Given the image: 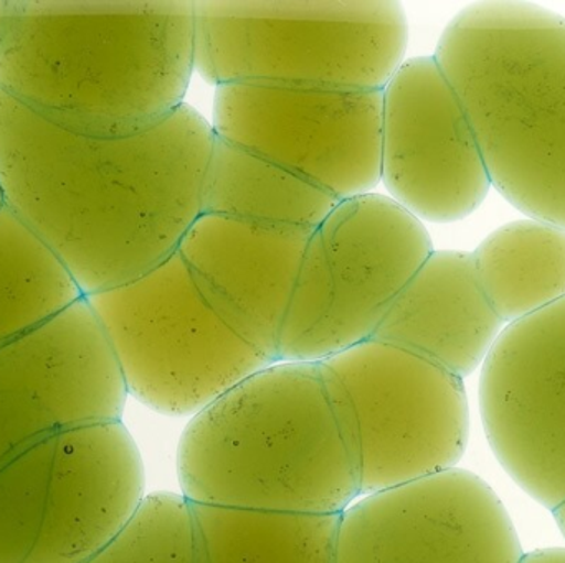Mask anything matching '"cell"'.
<instances>
[{"label":"cell","instance_id":"cell-11","mask_svg":"<svg viewBox=\"0 0 565 563\" xmlns=\"http://www.w3.org/2000/svg\"><path fill=\"white\" fill-rule=\"evenodd\" d=\"M523 557L497 492L458 468L359 496L335 528L334 563H520Z\"/></svg>","mask_w":565,"mask_h":563},{"label":"cell","instance_id":"cell-15","mask_svg":"<svg viewBox=\"0 0 565 563\" xmlns=\"http://www.w3.org/2000/svg\"><path fill=\"white\" fill-rule=\"evenodd\" d=\"M309 235L201 215L179 248L209 306L271 364Z\"/></svg>","mask_w":565,"mask_h":563},{"label":"cell","instance_id":"cell-5","mask_svg":"<svg viewBox=\"0 0 565 563\" xmlns=\"http://www.w3.org/2000/svg\"><path fill=\"white\" fill-rule=\"evenodd\" d=\"M194 68L211 85L382 91L404 63L394 0H198Z\"/></svg>","mask_w":565,"mask_h":563},{"label":"cell","instance_id":"cell-18","mask_svg":"<svg viewBox=\"0 0 565 563\" xmlns=\"http://www.w3.org/2000/svg\"><path fill=\"white\" fill-rule=\"evenodd\" d=\"M471 255L484 296L504 324L565 296V230L543 220L511 221Z\"/></svg>","mask_w":565,"mask_h":563},{"label":"cell","instance_id":"cell-12","mask_svg":"<svg viewBox=\"0 0 565 563\" xmlns=\"http://www.w3.org/2000/svg\"><path fill=\"white\" fill-rule=\"evenodd\" d=\"M480 412L504 472L556 511L565 502V296L501 331L481 366Z\"/></svg>","mask_w":565,"mask_h":563},{"label":"cell","instance_id":"cell-6","mask_svg":"<svg viewBox=\"0 0 565 563\" xmlns=\"http://www.w3.org/2000/svg\"><path fill=\"white\" fill-rule=\"evenodd\" d=\"M141 453L121 422L53 433L0 466V563H86L141 508Z\"/></svg>","mask_w":565,"mask_h":563},{"label":"cell","instance_id":"cell-10","mask_svg":"<svg viewBox=\"0 0 565 563\" xmlns=\"http://www.w3.org/2000/svg\"><path fill=\"white\" fill-rule=\"evenodd\" d=\"M211 124L339 202L381 182L382 91L218 86Z\"/></svg>","mask_w":565,"mask_h":563},{"label":"cell","instance_id":"cell-2","mask_svg":"<svg viewBox=\"0 0 565 563\" xmlns=\"http://www.w3.org/2000/svg\"><path fill=\"white\" fill-rule=\"evenodd\" d=\"M194 2L0 0V91L76 124L149 128L184 105Z\"/></svg>","mask_w":565,"mask_h":563},{"label":"cell","instance_id":"cell-20","mask_svg":"<svg viewBox=\"0 0 565 563\" xmlns=\"http://www.w3.org/2000/svg\"><path fill=\"white\" fill-rule=\"evenodd\" d=\"M85 300L58 258L17 217L0 210V346Z\"/></svg>","mask_w":565,"mask_h":563},{"label":"cell","instance_id":"cell-19","mask_svg":"<svg viewBox=\"0 0 565 563\" xmlns=\"http://www.w3.org/2000/svg\"><path fill=\"white\" fill-rule=\"evenodd\" d=\"M192 506V505H191ZM205 563H334L339 516L192 506Z\"/></svg>","mask_w":565,"mask_h":563},{"label":"cell","instance_id":"cell-17","mask_svg":"<svg viewBox=\"0 0 565 563\" xmlns=\"http://www.w3.org/2000/svg\"><path fill=\"white\" fill-rule=\"evenodd\" d=\"M338 202L288 169L215 136L205 169L201 215L312 231Z\"/></svg>","mask_w":565,"mask_h":563},{"label":"cell","instance_id":"cell-4","mask_svg":"<svg viewBox=\"0 0 565 563\" xmlns=\"http://www.w3.org/2000/svg\"><path fill=\"white\" fill-rule=\"evenodd\" d=\"M434 58L491 187L565 230V17L516 0L471 3L445 26Z\"/></svg>","mask_w":565,"mask_h":563},{"label":"cell","instance_id":"cell-1","mask_svg":"<svg viewBox=\"0 0 565 563\" xmlns=\"http://www.w3.org/2000/svg\"><path fill=\"white\" fill-rule=\"evenodd\" d=\"M214 129L181 105L149 128L109 132L0 91V185L83 297L145 277L178 253L202 214Z\"/></svg>","mask_w":565,"mask_h":563},{"label":"cell","instance_id":"cell-9","mask_svg":"<svg viewBox=\"0 0 565 563\" xmlns=\"http://www.w3.org/2000/svg\"><path fill=\"white\" fill-rule=\"evenodd\" d=\"M318 366L361 496L457 468L470 436L463 379L375 339Z\"/></svg>","mask_w":565,"mask_h":563},{"label":"cell","instance_id":"cell-21","mask_svg":"<svg viewBox=\"0 0 565 563\" xmlns=\"http://www.w3.org/2000/svg\"><path fill=\"white\" fill-rule=\"evenodd\" d=\"M86 563H205L192 506L172 492L146 496L121 534Z\"/></svg>","mask_w":565,"mask_h":563},{"label":"cell","instance_id":"cell-22","mask_svg":"<svg viewBox=\"0 0 565 563\" xmlns=\"http://www.w3.org/2000/svg\"><path fill=\"white\" fill-rule=\"evenodd\" d=\"M520 563H565V549H544L524 554Z\"/></svg>","mask_w":565,"mask_h":563},{"label":"cell","instance_id":"cell-14","mask_svg":"<svg viewBox=\"0 0 565 563\" xmlns=\"http://www.w3.org/2000/svg\"><path fill=\"white\" fill-rule=\"evenodd\" d=\"M381 182L418 220L451 224L491 188L467 115L434 56L402 63L382 89Z\"/></svg>","mask_w":565,"mask_h":563},{"label":"cell","instance_id":"cell-24","mask_svg":"<svg viewBox=\"0 0 565 563\" xmlns=\"http://www.w3.org/2000/svg\"><path fill=\"white\" fill-rule=\"evenodd\" d=\"M6 208V197H3L2 185H0V210Z\"/></svg>","mask_w":565,"mask_h":563},{"label":"cell","instance_id":"cell-23","mask_svg":"<svg viewBox=\"0 0 565 563\" xmlns=\"http://www.w3.org/2000/svg\"><path fill=\"white\" fill-rule=\"evenodd\" d=\"M554 519H556L557 528L561 529V532H563V535L565 538V502L564 505H561L559 508L556 509V511L553 512Z\"/></svg>","mask_w":565,"mask_h":563},{"label":"cell","instance_id":"cell-13","mask_svg":"<svg viewBox=\"0 0 565 563\" xmlns=\"http://www.w3.org/2000/svg\"><path fill=\"white\" fill-rule=\"evenodd\" d=\"M128 389L86 300L0 346V466L40 440L121 422Z\"/></svg>","mask_w":565,"mask_h":563},{"label":"cell","instance_id":"cell-7","mask_svg":"<svg viewBox=\"0 0 565 563\" xmlns=\"http://www.w3.org/2000/svg\"><path fill=\"white\" fill-rule=\"evenodd\" d=\"M431 253L424 224L387 195L338 202L306 243L278 362L318 364L372 339Z\"/></svg>","mask_w":565,"mask_h":563},{"label":"cell","instance_id":"cell-16","mask_svg":"<svg viewBox=\"0 0 565 563\" xmlns=\"http://www.w3.org/2000/svg\"><path fill=\"white\" fill-rule=\"evenodd\" d=\"M471 255L434 251L395 297L372 339L465 379L483 366L503 331Z\"/></svg>","mask_w":565,"mask_h":563},{"label":"cell","instance_id":"cell-8","mask_svg":"<svg viewBox=\"0 0 565 563\" xmlns=\"http://www.w3.org/2000/svg\"><path fill=\"white\" fill-rule=\"evenodd\" d=\"M129 396L171 416H194L271 366L202 297L181 255L145 277L85 297Z\"/></svg>","mask_w":565,"mask_h":563},{"label":"cell","instance_id":"cell-3","mask_svg":"<svg viewBox=\"0 0 565 563\" xmlns=\"http://www.w3.org/2000/svg\"><path fill=\"white\" fill-rule=\"evenodd\" d=\"M192 506L339 516L361 496L358 466L315 362H275L192 416L178 448Z\"/></svg>","mask_w":565,"mask_h":563}]
</instances>
